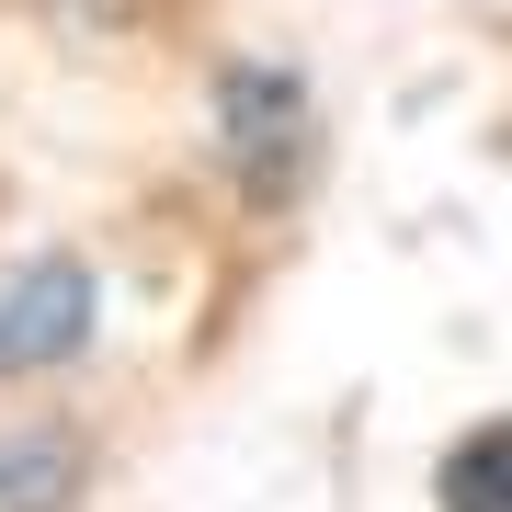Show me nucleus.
Returning <instances> with one entry per match:
<instances>
[{
  "mask_svg": "<svg viewBox=\"0 0 512 512\" xmlns=\"http://www.w3.org/2000/svg\"><path fill=\"white\" fill-rule=\"evenodd\" d=\"M217 137H228V160H239V183H251V194H296V183H308V148H319L308 80L274 69V57L217 69Z\"/></svg>",
  "mask_w": 512,
  "mask_h": 512,
  "instance_id": "1",
  "label": "nucleus"
},
{
  "mask_svg": "<svg viewBox=\"0 0 512 512\" xmlns=\"http://www.w3.org/2000/svg\"><path fill=\"white\" fill-rule=\"evenodd\" d=\"M80 342H92V274L80 262H35V274L0 285V376L69 365Z\"/></svg>",
  "mask_w": 512,
  "mask_h": 512,
  "instance_id": "2",
  "label": "nucleus"
},
{
  "mask_svg": "<svg viewBox=\"0 0 512 512\" xmlns=\"http://www.w3.org/2000/svg\"><path fill=\"white\" fill-rule=\"evenodd\" d=\"M69 501H80L69 433H0V512H69Z\"/></svg>",
  "mask_w": 512,
  "mask_h": 512,
  "instance_id": "3",
  "label": "nucleus"
},
{
  "mask_svg": "<svg viewBox=\"0 0 512 512\" xmlns=\"http://www.w3.org/2000/svg\"><path fill=\"white\" fill-rule=\"evenodd\" d=\"M433 501L444 512H512V421H490V433H467L456 456H444Z\"/></svg>",
  "mask_w": 512,
  "mask_h": 512,
  "instance_id": "4",
  "label": "nucleus"
}]
</instances>
